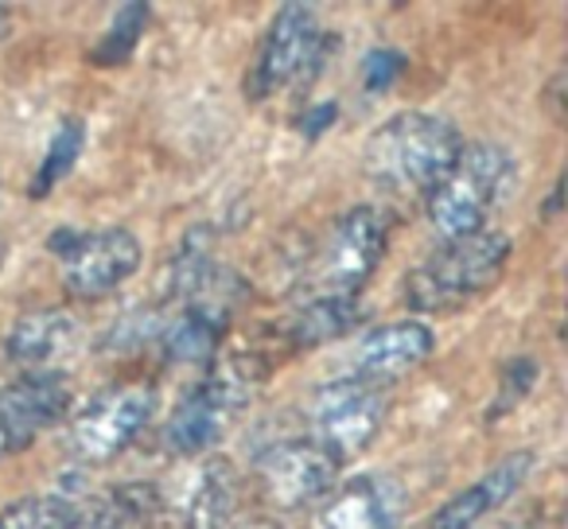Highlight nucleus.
I'll return each instance as SVG.
<instances>
[{
    "instance_id": "27",
    "label": "nucleus",
    "mask_w": 568,
    "mask_h": 529,
    "mask_svg": "<svg viewBox=\"0 0 568 529\" xmlns=\"http://www.w3.org/2000/svg\"><path fill=\"white\" fill-rule=\"evenodd\" d=\"M9 32H12V9L9 4H0V40H4Z\"/></svg>"
},
{
    "instance_id": "16",
    "label": "nucleus",
    "mask_w": 568,
    "mask_h": 529,
    "mask_svg": "<svg viewBox=\"0 0 568 529\" xmlns=\"http://www.w3.org/2000/svg\"><path fill=\"white\" fill-rule=\"evenodd\" d=\"M242 482L230 459L214 456L195 467L180 490V526L183 529H230L234 526Z\"/></svg>"
},
{
    "instance_id": "26",
    "label": "nucleus",
    "mask_w": 568,
    "mask_h": 529,
    "mask_svg": "<svg viewBox=\"0 0 568 529\" xmlns=\"http://www.w3.org/2000/svg\"><path fill=\"white\" fill-rule=\"evenodd\" d=\"M230 529H281V521H273V518H250V521H237V526H230Z\"/></svg>"
},
{
    "instance_id": "11",
    "label": "nucleus",
    "mask_w": 568,
    "mask_h": 529,
    "mask_svg": "<svg viewBox=\"0 0 568 529\" xmlns=\"http://www.w3.org/2000/svg\"><path fill=\"white\" fill-rule=\"evenodd\" d=\"M71 409V382L67 374H20L9 389H0V417L9 433L12 456L24 451L43 428L59 425Z\"/></svg>"
},
{
    "instance_id": "1",
    "label": "nucleus",
    "mask_w": 568,
    "mask_h": 529,
    "mask_svg": "<svg viewBox=\"0 0 568 529\" xmlns=\"http://www.w3.org/2000/svg\"><path fill=\"white\" fill-rule=\"evenodd\" d=\"M464 152V136L436 113H397L374 129L363 167L389 195H428Z\"/></svg>"
},
{
    "instance_id": "30",
    "label": "nucleus",
    "mask_w": 568,
    "mask_h": 529,
    "mask_svg": "<svg viewBox=\"0 0 568 529\" xmlns=\"http://www.w3.org/2000/svg\"><path fill=\"white\" fill-rule=\"evenodd\" d=\"M0 261H4V245H0Z\"/></svg>"
},
{
    "instance_id": "9",
    "label": "nucleus",
    "mask_w": 568,
    "mask_h": 529,
    "mask_svg": "<svg viewBox=\"0 0 568 529\" xmlns=\"http://www.w3.org/2000/svg\"><path fill=\"white\" fill-rule=\"evenodd\" d=\"M152 394L149 382H121L110 386L71 420V451L82 464H105L118 451H125L129 444L141 436V428L149 425Z\"/></svg>"
},
{
    "instance_id": "19",
    "label": "nucleus",
    "mask_w": 568,
    "mask_h": 529,
    "mask_svg": "<svg viewBox=\"0 0 568 529\" xmlns=\"http://www.w3.org/2000/svg\"><path fill=\"white\" fill-rule=\"evenodd\" d=\"M222 332H226V324H219V319L180 308L172 324L160 327V347L172 363H211L222 343Z\"/></svg>"
},
{
    "instance_id": "25",
    "label": "nucleus",
    "mask_w": 568,
    "mask_h": 529,
    "mask_svg": "<svg viewBox=\"0 0 568 529\" xmlns=\"http://www.w3.org/2000/svg\"><path fill=\"white\" fill-rule=\"evenodd\" d=\"M316 113H320V118L304 121V136H308V141H312V136H316V133H324V129L335 121V102H327L324 110H316Z\"/></svg>"
},
{
    "instance_id": "3",
    "label": "nucleus",
    "mask_w": 568,
    "mask_h": 529,
    "mask_svg": "<svg viewBox=\"0 0 568 529\" xmlns=\"http://www.w3.org/2000/svg\"><path fill=\"white\" fill-rule=\"evenodd\" d=\"M510 234L479 230L459 242H444L433 257H425L405 281V304L417 312H444L483 296L498 285L510 261Z\"/></svg>"
},
{
    "instance_id": "24",
    "label": "nucleus",
    "mask_w": 568,
    "mask_h": 529,
    "mask_svg": "<svg viewBox=\"0 0 568 529\" xmlns=\"http://www.w3.org/2000/svg\"><path fill=\"white\" fill-rule=\"evenodd\" d=\"M409 67V59L402 55V51H394V48H378V51H371L366 55V63H363V82H366V90L371 94H386L389 87L397 82V74Z\"/></svg>"
},
{
    "instance_id": "22",
    "label": "nucleus",
    "mask_w": 568,
    "mask_h": 529,
    "mask_svg": "<svg viewBox=\"0 0 568 529\" xmlns=\"http://www.w3.org/2000/svg\"><path fill=\"white\" fill-rule=\"evenodd\" d=\"M74 498L67 495H32L0 510V529H71Z\"/></svg>"
},
{
    "instance_id": "15",
    "label": "nucleus",
    "mask_w": 568,
    "mask_h": 529,
    "mask_svg": "<svg viewBox=\"0 0 568 529\" xmlns=\"http://www.w3.org/2000/svg\"><path fill=\"white\" fill-rule=\"evenodd\" d=\"M529 467H534V456H529V451H514V456H506L503 464L490 467L483 479H475L471 487H464L459 495H452L448 502L428 518L425 529H475L490 510H498V506H503L506 498L526 482Z\"/></svg>"
},
{
    "instance_id": "17",
    "label": "nucleus",
    "mask_w": 568,
    "mask_h": 529,
    "mask_svg": "<svg viewBox=\"0 0 568 529\" xmlns=\"http://www.w3.org/2000/svg\"><path fill=\"white\" fill-rule=\"evenodd\" d=\"M164 498L152 482H118L102 495L74 502L71 529H156Z\"/></svg>"
},
{
    "instance_id": "14",
    "label": "nucleus",
    "mask_w": 568,
    "mask_h": 529,
    "mask_svg": "<svg viewBox=\"0 0 568 529\" xmlns=\"http://www.w3.org/2000/svg\"><path fill=\"white\" fill-rule=\"evenodd\" d=\"M428 355H433V332L425 324H417V319L386 324L358 343L355 374L351 378L371 382V386H386V382L417 370Z\"/></svg>"
},
{
    "instance_id": "28",
    "label": "nucleus",
    "mask_w": 568,
    "mask_h": 529,
    "mask_svg": "<svg viewBox=\"0 0 568 529\" xmlns=\"http://www.w3.org/2000/svg\"><path fill=\"white\" fill-rule=\"evenodd\" d=\"M4 456H12V448H9V433H4V417H0V459Z\"/></svg>"
},
{
    "instance_id": "18",
    "label": "nucleus",
    "mask_w": 568,
    "mask_h": 529,
    "mask_svg": "<svg viewBox=\"0 0 568 529\" xmlns=\"http://www.w3.org/2000/svg\"><path fill=\"white\" fill-rule=\"evenodd\" d=\"M366 319V308L358 304V296H312L301 312H296L293 327H288V339L296 347H320V343H332L339 335L355 332Z\"/></svg>"
},
{
    "instance_id": "6",
    "label": "nucleus",
    "mask_w": 568,
    "mask_h": 529,
    "mask_svg": "<svg viewBox=\"0 0 568 529\" xmlns=\"http://www.w3.org/2000/svg\"><path fill=\"white\" fill-rule=\"evenodd\" d=\"M320 51H324V28H320L316 9L312 4H284L257 51V63L250 74V98L265 102L288 87H308V79L320 67Z\"/></svg>"
},
{
    "instance_id": "29",
    "label": "nucleus",
    "mask_w": 568,
    "mask_h": 529,
    "mask_svg": "<svg viewBox=\"0 0 568 529\" xmlns=\"http://www.w3.org/2000/svg\"><path fill=\"white\" fill-rule=\"evenodd\" d=\"M498 529H529V526H521V521H510V526H498Z\"/></svg>"
},
{
    "instance_id": "7",
    "label": "nucleus",
    "mask_w": 568,
    "mask_h": 529,
    "mask_svg": "<svg viewBox=\"0 0 568 529\" xmlns=\"http://www.w3.org/2000/svg\"><path fill=\"white\" fill-rule=\"evenodd\" d=\"M382 417H386V401H382V389L371 386V382L339 378L312 394V440L339 467L371 448V440L382 428Z\"/></svg>"
},
{
    "instance_id": "8",
    "label": "nucleus",
    "mask_w": 568,
    "mask_h": 529,
    "mask_svg": "<svg viewBox=\"0 0 568 529\" xmlns=\"http://www.w3.org/2000/svg\"><path fill=\"white\" fill-rule=\"evenodd\" d=\"M386 242L389 222L382 211L355 206L343 214L320 250L316 269H312L316 296H358V288L374 277L378 261L386 257Z\"/></svg>"
},
{
    "instance_id": "12",
    "label": "nucleus",
    "mask_w": 568,
    "mask_h": 529,
    "mask_svg": "<svg viewBox=\"0 0 568 529\" xmlns=\"http://www.w3.org/2000/svg\"><path fill=\"white\" fill-rule=\"evenodd\" d=\"M82 324L63 308H40L20 316L4 335V358L20 374H59V366L79 350Z\"/></svg>"
},
{
    "instance_id": "21",
    "label": "nucleus",
    "mask_w": 568,
    "mask_h": 529,
    "mask_svg": "<svg viewBox=\"0 0 568 529\" xmlns=\"http://www.w3.org/2000/svg\"><path fill=\"white\" fill-rule=\"evenodd\" d=\"M144 28H149V4H141V0H136V4H121L118 17H113V24H110V32L94 43V55L90 59L102 63V67L129 63L133 51H136V43H141Z\"/></svg>"
},
{
    "instance_id": "20",
    "label": "nucleus",
    "mask_w": 568,
    "mask_h": 529,
    "mask_svg": "<svg viewBox=\"0 0 568 529\" xmlns=\"http://www.w3.org/2000/svg\"><path fill=\"white\" fill-rule=\"evenodd\" d=\"M82 141H87V129H82V121H63V125L55 129V136H51L43 164L36 167V180H32V187H28V195L48 199L51 191H55V183L63 180V175H71V167L79 164Z\"/></svg>"
},
{
    "instance_id": "4",
    "label": "nucleus",
    "mask_w": 568,
    "mask_h": 529,
    "mask_svg": "<svg viewBox=\"0 0 568 529\" xmlns=\"http://www.w3.org/2000/svg\"><path fill=\"white\" fill-rule=\"evenodd\" d=\"M514 187V156L498 144H464L459 160L448 167L440 183L428 191V218L436 234L448 242L471 237L487 230V214L510 195Z\"/></svg>"
},
{
    "instance_id": "13",
    "label": "nucleus",
    "mask_w": 568,
    "mask_h": 529,
    "mask_svg": "<svg viewBox=\"0 0 568 529\" xmlns=\"http://www.w3.org/2000/svg\"><path fill=\"white\" fill-rule=\"evenodd\" d=\"M405 513V490L389 475H358L339 495L327 498L312 529H397Z\"/></svg>"
},
{
    "instance_id": "10",
    "label": "nucleus",
    "mask_w": 568,
    "mask_h": 529,
    "mask_svg": "<svg viewBox=\"0 0 568 529\" xmlns=\"http://www.w3.org/2000/svg\"><path fill=\"white\" fill-rule=\"evenodd\" d=\"M257 475L265 495L276 506L301 510V506H312L332 495L335 479H339V464L312 436H296V440H281L261 448Z\"/></svg>"
},
{
    "instance_id": "2",
    "label": "nucleus",
    "mask_w": 568,
    "mask_h": 529,
    "mask_svg": "<svg viewBox=\"0 0 568 529\" xmlns=\"http://www.w3.org/2000/svg\"><path fill=\"white\" fill-rule=\"evenodd\" d=\"M265 382V358L261 355H230L199 386L180 397L164 425V444L175 456H203L226 436L237 413L250 405L253 389Z\"/></svg>"
},
{
    "instance_id": "23",
    "label": "nucleus",
    "mask_w": 568,
    "mask_h": 529,
    "mask_svg": "<svg viewBox=\"0 0 568 529\" xmlns=\"http://www.w3.org/2000/svg\"><path fill=\"white\" fill-rule=\"evenodd\" d=\"M537 378H541V366H537V358H526V355L510 358V363L503 366V374H498V394H495V405H490L487 420L518 409V405L529 397V389L537 386Z\"/></svg>"
},
{
    "instance_id": "5",
    "label": "nucleus",
    "mask_w": 568,
    "mask_h": 529,
    "mask_svg": "<svg viewBox=\"0 0 568 529\" xmlns=\"http://www.w3.org/2000/svg\"><path fill=\"white\" fill-rule=\"evenodd\" d=\"M51 253H59L63 288L74 301H98V296L113 293L141 269L144 257L141 237L121 226L94 230V234L59 230V234H51Z\"/></svg>"
}]
</instances>
